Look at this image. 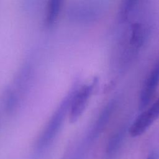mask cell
I'll list each match as a JSON object with an SVG mask.
<instances>
[{
  "instance_id": "obj_6",
  "label": "cell",
  "mask_w": 159,
  "mask_h": 159,
  "mask_svg": "<svg viewBox=\"0 0 159 159\" xmlns=\"http://www.w3.org/2000/svg\"><path fill=\"white\" fill-rule=\"evenodd\" d=\"M114 101H112L110 103H109L101 112L94 125L93 132L92 134L93 137H96L99 135L100 132H101L103 130L110 118V116L114 109Z\"/></svg>"
},
{
  "instance_id": "obj_2",
  "label": "cell",
  "mask_w": 159,
  "mask_h": 159,
  "mask_svg": "<svg viewBox=\"0 0 159 159\" xmlns=\"http://www.w3.org/2000/svg\"><path fill=\"white\" fill-rule=\"evenodd\" d=\"M159 117V98L147 110L141 113L130 125L129 132L132 137L143 134Z\"/></svg>"
},
{
  "instance_id": "obj_7",
  "label": "cell",
  "mask_w": 159,
  "mask_h": 159,
  "mask_svg": "<svg viewBox=\"0 0 159 159\" xmlns=\"http://www.w3.org/2000/svg\"><path fill=\"white\" fill-rule=\"evenodd\" d=\"M2 103L5 110L7 112H12L15 110L17 104V97L11 89L7 88L2 95Z\"/></svg>"
},
{
  "instance_id": "obj_3",
  "label": "cell",
  "mask_w": 159,
  "mask_h": 159,
  "mask_svg": "<svg viewBox=\"0 0 159 159\" xmlns=\"http://www.w3.org/2000/svg\"><path fill=\"white\" fill-rule=\"evenodd\" d=\"M159 84V59L150 73L142 88L139 101V108L143 109L152 100Z\"/></svg>"
},
{
  "instance_id": "obj_1",
  "label": "cell",
  "mask_w": 159,
  "mask_h": 159,
  "mask_svg": "<svg viewBox=\"0 0 159 159\" xmlns=\"http://www.w3.org/2000/svg\"><path fill=\"white\" fill-rule=\"evenodd\" d=\"M73 96H69L61 102L49 120L38 140V147H43L48 145L55 137L64 120L66 113L70 106Z\"/></svg>"
},
{
  "instance_id": "obj_9",
  "label": "cell",
  "mask_w": 159,
  "mask_h": 159,
  "mask_svg": "<svg viewBox=\"0 0 159 159\" xmlns=\"http://www.w3.org/2000/svg\"><path fill=\"white\" fill-rule=\"evenodd\" d=\"M138 1L139 0H124L120 12L121 15L127 16L128 14L130 13Z\"/></svg>"
},
{
  "instance_id": "obj_4",
  "label": "cell",
  "mask_w": 159,
  "mask_h": 159,
  "mask_svg": "<svg viewBox=\"0 0 159 159\" xmlns=\"http://www.w3.org/2000/svg\"><path fill=\"white\" fill-rule=\"evenodd\" d=\"M93 84L81 87L76 94L73 95L70 103V119L75 121L84 111L88 101L92 93Z\"/></svg>"
},
{
  "instance_id": "obj_5",
  "label": "cell",
  "mask_w": 159,
  "mask_h": 159,
  "mask_svg": "<svg viewBox=\"0 0 159 159\" xmlns=\"http://www.w3.org/2000/svg\"><path fill=\"white\" fill-rule=\"evenodd\" d=\"M64 0H48L46 15V25L51 27L57 20L63 6Z\"/></svg>"
},
{
  "instance_id": "obj_10",
  "label": "cell",
  "mask_w": 159,
  "mask_h": 159,
  "mask_svg": "<svg viewBox=\"0 0 159 159\" xmlns=\"http://www.w3.org/2000/svg\"><path fill=\"white\" fill-rule=\"evenodd\" d=\"M146 159H159V153L156 151H153L147 156Z\"/></svg>"
},
{
  "instance_id": "obj_8",
  "label": "cell",
  "mask_w": 159,
  "mask_h": 159,
  "mask_svg": "<svg viewBox=\"0 0 159 159\" xmlns=\"http://www.w3.org/2000/svg\"><path fill=\"white\" fill-rule=\"evenodd\" d=\"M124 131H120L114 135L109 140L106 152L109 155H113L119 148L123 140Z\"/></svg>"
}]
</instances>
